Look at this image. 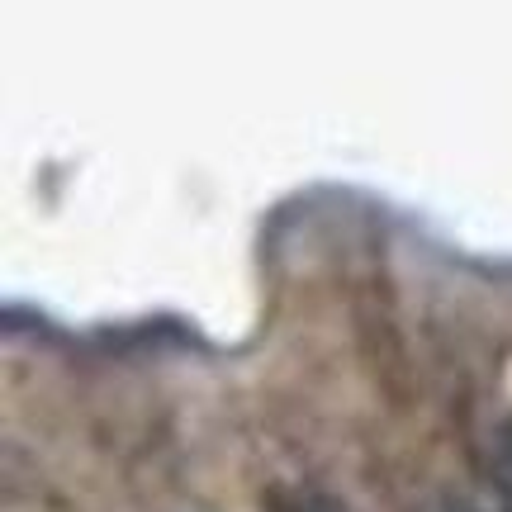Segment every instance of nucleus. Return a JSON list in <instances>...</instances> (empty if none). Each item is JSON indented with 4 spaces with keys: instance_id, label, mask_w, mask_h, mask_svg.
<instances>
[{
    "instance_id": "obj_2",
    "label": "nucleus",
    "mask_w": 512,
    "mask_h": 512,
    "mask_svg": "<svg viewBox=\"0 0 512 512\" xmlns=\"http://www.w3.org/2000/svg\"><path fill=\"white\" fill-rule=\"evenodd\" d=\"M294 512H323V508H294Z\"/></svg>"
},
{
    "instance_id": "obj_1",
    "label": "nucleus",
    "mask_w": 512,
    "mask_h": 512,
    "mask_svg": "<svg viewBox=\"0 0 512 512\" xmlns=\"http://www.w3.org/2000/svg\"><path fill=\"white\" fill-rule=\"evenodd\" d=\"M494 484H498V503H503V512H512V432H503V441H498Z\"/></svg>"
}]
</instances>
